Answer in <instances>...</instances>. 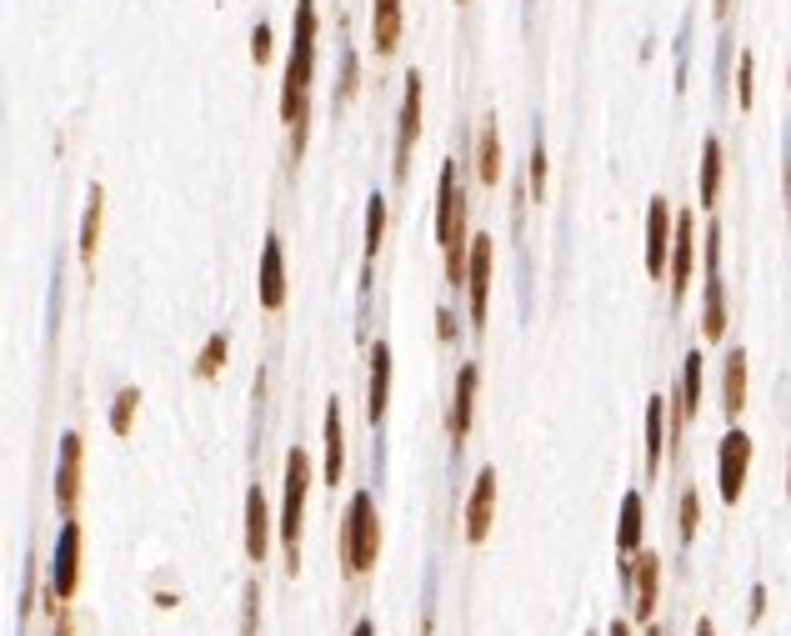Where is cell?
<instances>
[{
  "label": "cell",
  "mask_w": 791,
  "mask_h": 636,
  "mask_svg": "<svg viewBox=\"0 0 791 636\" xmlns=\"http://www.w3.org/2000/svg\"><path fill=\"white\" fill-rule=\"evenodd\" d=\"M271 31H266V25H256V45H250V55H256V61H266V51H271Z\"/></svg>",
  "instance_id": "cell-36"
},
{
  "label": "cell",
  "mask_w": 791,
  "mask_h": 636,
  "mask_svg": "<svg viewBox=\"0 0 791 636\" xmlns=\"http://www.w3.org/2000/svg\"><path fill=\"white\" fill-rule=\"evenodd\" d=\"M721 171H727V151H721V140H706L702 146V205H716L721 195Z\"/></svg>",
  "instance_id": "cell-27"
},
{
  "label": "cell",
  "mask_w": 791,
  "mask_h": 636,
  "mask_svg": "<svg viewBox=\"0 0 791 636\" xmlns=\"http://www.w3.org/2000/svg\"><path fill=\"white\" fill-rule=\"evenodd\" d=\"M256 292H260V306H266V311H281L286 306V251H281V236H266Z\"/></svg>",
  "instance_id": "cell-14"
},
{
  "label": "cell",
  "mask_w": 791,
  "mask_h": 636,
  "mask_svg": "<svg viewBox=\"0 0 791 636\" xmlns=\"http://www.w3.org/2000/svg\"><path fill=\"white\" fill-rule=\"evenodd\" d=\"M346 476V426H341V401L325 406V486Z\"/></svg>",
  "instance_id": "cell-21"
},
{
  "label": "cell",
  "mask_w": 791,
  "mask_h": 636,
  "mask_svg": "<svg viewBox=\"0 0 791 636\" xmlns=\"http://www.w3.org/2000/svg\"><path fill=\"white\" fill-rule=\"evenodd\" d=\"M461 6H467V0H461Z\"/></svg>",
  "instance_id": "cell-42"
},
{
  "label": "cell",
  "mask_w": 791,
  "mask_h": 636,
  "mask_svg": "<svg viewBox=\"0 0 791 636\" xmlns=\"http://www.w3.org/2000/svg\"><path fill=\"white\" fill-rule=\"evenodd\" d=\"M381 556V517H376V497L371 491H356L346 507V521H341V572L356 582L376 566Z\"/></svg>",
  "instance_id": "cell-3"
},
{
  "label": "cell",
  "mask_w": 791,
  "mask_h": 636,
  "mask_svg": "<svg viewBox=\"0 0 791 636\" xmlns=\"http://www.w3.org/2000/svg\"><path fill=\"white\" fill-rule=\"evenodd\" d=\"M477 386H481V371L477 367H461V377H456V396H451V416H446L451 442H467L471 416H477Z\"/></svg>",
  "instance_id": "cell-16"
},
{
  "label": "cell",
  "mask_w": 791,
  "mask_h": 636,
  "mask_svg": "<svg viewBox=\"0 0 791 636\" xmlns=\"http://www.w3.org/2000/svg\"><path fill=\"white\" fill-rule=\"evenodd\" d=\"M611 636H631V626L627 622H611Z\"/></svg>",
  "instance_id": "cell-40"
},
{
  "label": "cell",
  "mask_w": 791,
  "mask_h": 636,
  "mask_svg": "<svg viewBox=\"0 0 791 636\" xmlns=\"http://www.w3.org/2000/svg\"><path fill=\"white\" fill-rule=\"evenodd\" d=\"M532 191H536V195L546 191V156H542V140L532 146Z\"/></svg>",
  "instance_id": "cell-33"
},
{
  "label": "cell",
  "mask_w": 791,
  "mask_h": 636,
  "mask_svg": "<svg viewBox=\"0 0 791 636\" xmlns=\"http://www.w3.org/2000/svg\"><path fill=\"white\" fill-rule=\"evenodd\" d=\"M747 466H751V436L727 432L721 436V456H716V486H721L727 507H737L741 491H747Z\"/></svg>",
  "instance_id": "cell-10"
},
{
  "label": "cell",
  "mask_w": 791,
  "mask_h": 636,
  "mask_svg": "<svg viewBox=\"0 0 791 636\" xmlns=\"http://www.w3.org/2000/svg\"><path fill=\"white\" fill-rule=\"evenodd\" d=\"M402 31H406L402 0H371V45H376V55H396Z\"/></svg>",
  "instance_id": "cell-17"
},
{
  "label": "cell",
  "mask_w": 791,
  "mask_h": 636,
  "mask_svg": "<svg viewBox=\"0 0 791 636\" xmlns=\"http://www.w3.org/2000/svg\"><path fill=\"white\" fill-rule=\"evenodd\" d=\"M491 261H496V241L491 236H471L467 241V271H461V286L471 292V321H487L491 306Z\"/></svg>",
  "instance_id": "cell-7"
},
{
  "label": "cell",
  "mask_w": 791,
  "mask_h": 636,
  "mask_svg": "<svg viewBox=\"0 0 791 636\" xmlns=\"http://www.w3.org/2000/svg\"><path fill=\"white\" fill-rule=\"evenodd\" d=\"M621 576L631 582V616L651 622L656 616V596H662V556L656 551H637L631 566H621Z\"/></svg>",
  "instance_id": "cell-9"
},
{
  "label": "cell",
  "mask_w": 791,
  "mask_h": 636,
  "mask_svg": "<svg viewBox=\"0 0 791 636\" xmlns=\"http://www.w3.org/2000/svg\"><path fill=\"white\" fill-rule=\"evenodd\" d=\"M311 76H316V6L296 0V41H291V61H286V91H281V116L296 126L301 136L306 126V96H311Z\"/></svg>",
  "instance_id": "cell-1"
},
{
  "label": "cell",
  "mask_w": 791,
  "mask_h": 636,
  "mask_svg": "<svg viewBox=\"0 0 791 636\" xmlns=\"http://www.w3.org/2000/svg\"><path fill=\"white\" fill-rule=\"evenodd\" d=\"M351 636H376V622H356V632Z\"/></svg>",
  "instance_id": "cell-38"
},
{
  "label": "cell",
  "mask_w": 791,
  "mask_h": 636,
  "mask_svg": "<svg viewBox=\"0 0 791 636\" xmlns=\"http://www.w3.org/2000/svg\"><path fill=\"white\" fill-rule=\"evenodd\" d=\"M306 491H311V456L296 446L286 456V491H281V547H286V566H301V521H306Z\"/></svg>",
  "instance_id": "cell-4"
},
{
  "label": "cell",
  "mask_w": 791,
  "mask_h": 636,
  "mask_svg": "<svg viewBox=\"0 0 791 636\" xmlns=\"http://www.w3.org/2000/svg\"><path fill=\"white\" fill-rule=\"evenodd\" d=\"M666 462V396L646 401V471H662Z\"/></svg>",
  "instance_id": "cell-24"
},
{
  "label": "cell",
  "mask_w": 791,
  "mask_h": 636,
  "mask_svg": "<svg viewBox=\"0 0 791 636\" xmlns=\"http://www.w3.org/2000/svg\"><path fill=\"white\" fill-rule=\"evenodd\" d=\"M646 636H662V626H651V632H646Z\"/></svg>",
  "instance_id": "cell-41"
},
{
  "label": "cell",
  "mask_w": 791,
  "mask_h": 636,
  "mask_svg": "<svg viewBox=\"0 0 791 636\" xmlns=\"http://www.w3.org/2000/svg\"><path fill=\"white\" fill-rule=\"evenodd\" d=\"M421 140V76H406V96H402V116H396V176L406 181L411 171V151Z\"/></svg>",
  "instance_id": "cell-11"
},
{
  "label": "cell",
  "mask_w": 791,
  "mask_h": 636,
  "mask_svg": "<svg viewBox=\"0 0 791 636\" xmlns=\"http://www.w3.org/2000/svg\"><path fill=\"white\" fill-rule=\"evenodd\" d=\"M391 406V346L376 341V351H371V381H366V416L381 421Z\"/></svg>",
  "instance_id": "cell-20"
},
{
  "label": "cell",
  "mask_w": 791,
  "mask_h": 636,
  "mask_svg": "<svg viewBox=\"0 0 791 636\" xmlns=\"http://www.w3.org/2000/svg\"><path fill=\"white\" fill-rule=\"evenodd\" d=\"M721 406H727V416H741L747 411V351H731L727 357V377H721Z\"/></svg>",
  "instance_id": "cell-23"
},
{
  "label": "cell",
  "mask_w": 791,
  "mask_h": 636,
  "mask_svg": "<svg viewBox=\"0 0 791 636\" xmlns=\"http://www.w3.org/2000/svg\"><path fill=\"white\" fill-rule=\"evenodd\" d=\"M256 626H260V592H256V582L246 586V612H240V636H256Z\"/></svg>",
  "instance_id": "cell-32"
},
{
  "label": "cell",
  "mask_w": 791,
  "mask_h": 636,
  "mask_svg": "<svg viewBox=\"0 0 791 636\" xmlns=\"http://www.w3.org/2000/svg\"><path fill=\"white\" fill-rule=\"evenodd\" d=\"M381 236H386V195H371L366 201V261H376Z\"/></svg>",
  "instance_id": "cell-29"
},
{
  "label": "cell",
  "mask_w": 791,
  "mask_h": 636,
  "mask_svg": "<svg viewBox=\"0 0 791 636\" xmlns=\"http://www.w3.org/2000/svg\"><path fill=\"white\" fill-rule=\"evenodd\" d=\"M81 586V521L65 517L61 537H55V556H51V596L71 602Z\"/></svg>",
  "instance_id": "cell-6"
},
{
  "label": "cell",
  "mask_w": 791,
  "mask_h": 636,
  "mask_svg": "<svg viewBox=\"0 0 791 636\" xmlns=\"http://www.w3.org/2000/svg\"><path fill=\"white\" fill-rule=\"evenodd\" d=\"M702 331L712 341L727 336V292H721V226H706V311H702Z\"/></svg>",
  "instance_id": "cell-5"
},
{
  "label": "cell",
  "mask_w": 791,
  "mask_h": 636,
  "mask_svg": "<svg viewBox=\"0 0 791 636\" xmlns=\"http://www.w3.org/2000/svg\"><path fill=\"white\" fill-rule=\"evenodd\" d=\"M666 406H672V442H676L682 426L696 416V406H702V357H696V351L682 361V391H676Z\"/></svg>",
  "instance_id": "cell-18"
},
{
  "label": "cell",
  "mask_w": 791,
  "mask_h": 636,
  "mask_svg": "<svg viewBox=\"0 0 791 636\" xmlns=\"http://www.w3.org/2000/svg\"><path fill=\"white\" fill-rule=\"evenodd\" d=\"M741 106H751V55H741Z\"/></svg>",
  "instance_id": "cell-35"
},
{
  "label": "cell",
  "mask_w": 791,
  "mask_h": 636,
  "mask_svg": "<svg viewBox=\"0 0 791 636\" xmlns=\"http://www.w3.org/2000/svg\"><path fill=\"white\" fill-rule=\"evenodd\" d=\"M491 521H496V471L487 466L467 497V541H487Z\"/></svg>",
  "instance_id": "cell-15"
},
{
  "label": "cell",
  "mask_w": 791,
  "mask_h": 636,
  "mask_svg": "<svg viewBox=\"0 0 791 636\" xmlns=\"http://www.w3.org/2000/svg\"><path fill=\"white\" fill-rule=\"evenodd\" d=\"M477 176L481 186H496L501 181V136H496V120H487L477 136Z\"/></svg>",
  "instance_id": "cell-26"
},
{
  "label": "cell",
  "mask_w": 791,
  "mask_h": 636,
  "mask_svg": "<svg viewBox=\"0 0 791 636\" xmlns=\"http://www.w3.org/2000/svg\"><path fill=\"white\" fill-rule=\"evenodd\" d=\"M100 226H106V191L90 186V201H86V221H81V261L96 266V251H100Z\"/></svg>",
  "instance_id": "cell-22"
},
{
  "label": "cell",
  "mask_w": 791,
  "mask_h": 636,
  "mask_svg": "<svg viewBox=\"0 0 791 636\" xmlns=\"http://www.w3.org/2000/svg\"><path fill=\"white\" fill-rule=\"evenodd\" d=\"M666 251H672V205L662 195H651V211H646V276L651 280L666 276Z\"/></svg>",
  "instance_id": "cell-13"
},
{
  "label": "cell",
  "mask_w": 791,
  "mask_h": 636,
  "mask_svg": "<svg viewBox=\"0 0 791 636\" xmlns=\"http://www.w3.org/2000/svg\"><path fill=\"white\" fill-rule=\"evenodd\" d=\"M436 326H441V341H451V336H456V326H451V311H446V306H441V311H436Z\"/></svg>",
  "instance_id": "cell-37"
},
{
  "label": "cell",
  "mask_w": 791,
  "mask_h": 636,
  "mask_svg": "<svg viewBox=\"0 0 791 636\" xmlns=\"http://www.w3.org/2000/svg\"><path fill=\"white\" fill-rule=\"evenodd\" d=\"M696 527H702V497H696V491H686V497H682V547H692V541H696Z\"/></svg>",
  "instance_id": "cell-31"
},
{
  "label": "cell",
  "mask_w": 791,
  "mask_h": 636,
  "mask_svg": "<svg viewBox=\"0 0 791 636\" xmlns=\"http://www.w3.org/2000/svg\"><path fill=\"white\" fill-rule=\"evenodd\" d=\"M81 471H86V442H81V432H65L61 456H55V507H61V517H76Z\"/></svg>",
  "instance_id": "cell-8"
},
{
  "label": "cell",
  "mask_w": 791,
  "mask_h": 636,
  "mask_svg": "<svg viewBox=\"0 0 791 636\" xmlns=\"http://www.w3.org/2000/svg\"><path fill=\"white\" fill-rule=\"evenodd\" d=\"M696 271V216L672 221V251H666V276H672V296L682 301Z\"/></svg>",
  "instance_id": "cell-12"
},
{
  "label": "cell",
  "mask_w": 791,
  "mask_h": 636,
  "mask_svg": "<svg viewBox=\"0 0 791 636\" xmlns=\"http://www.w3.org/2000/svg\"><path fill=\"white\" fill-rule=\"evenodd\" d=\"M271 551V507H266V491L250 486L246 491V556L260 561Z\"/></svg>",
  "instance_id": "cell-19"
},
{
  "label": "cell",
  "mask_w": 791,
  "mask_h": 636,
  "mask_svg": "<svg viewBox=\"0 0 791 636\" xmlns=\"http://www.w3.org/2000/svg\"><path fill=\"white\" fill-rule=\"evenodd\" d=\"M617 551H621V561H631V556H637V551H641V497H637V491H627V497H621Z\"/></svg>",
  "instance_id": "cell-25"
},
{
  "label": "cell",
  "mask_w": 791,
  "mask_h": 636,
  "mask_svg": "<svg viewBox=\"0 0 791 636\" xmlns=\"http://www.w3.org/2000/svg\"><path fill=\"white\" fill-rule=\"evenodd\" d=\"M55 636H76V622H71V612H65V602H55Z\"/></svg>",
  "instance_id": "cell-34"
},
{
  "label": "cell",
  "mask_w": 791,
  "mask_h": 636,
  "mask_svg": "<svg viewBox=\"0 0 791 636\" xmlns=\"http://www.w3.org/2000/svg\"><path fill=\"white\" fill-rule=\"evenodd\" d=\"M696 636H716V626L712 622H696Z\"/></svg>",
  "instance_id": "cell-39"
},
{
  "label": "cell",
  "mask_w": 791,
  "mask_h": 636,
  "mask_svg": "<svg viewBox=\"0 0 791 636\" xmlns=\"http://www.w3.org/2000/svg\"><path fill=\"white\" fill-rule=\"evenodd\" d=\"M226 336H211L206 346H201V357H195V377L201 381H211V377H221V367H226Z\"/></svg>",
  "instance_id": "cell-30"
},
{
  "label": "cell",
  "mask_w": 791,
  "mask_h": 636,
  "mask_svg": "<svg viewBox=\"0 0 791 636\" xmlns=\"http://www.w3.org/2000/svg\"><path fill=\"white\" fill-rule=\"evenodd\" d=\"M436 236L446 246V280L461 286V271H467V195L456 181V161H446L441 181H436Z\"/></svg>",
  "instance_id": "cell-2"
},
{
  "label": "cell",
  "mask_w": 791,
  "mask_h": 636,
  "mask_svg": "<svg viewBox=\"0 0 791 636\" xmlns=\"http://www.w3.org/2000/svg\"><path fill=\"white\" fill-rule=\"evenodd\" d=\"M136 411H141V391L126 386L116 396V406H110V432L116 436H130V426H136Z\"/></svg>",
  "instance_id": "cell-28"
}]
</instances>
